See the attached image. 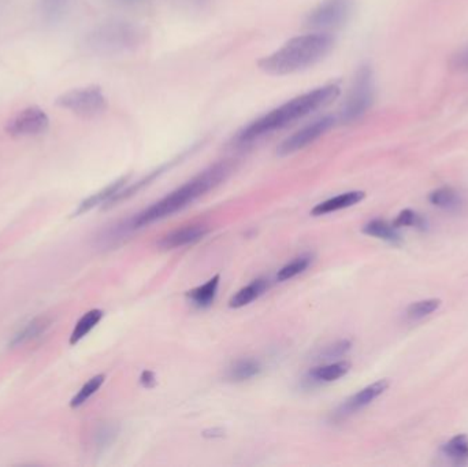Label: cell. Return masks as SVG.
Instances as JSON below:
<instances>
[{
    "mask_svg": "<svg viewBox=\"0 0 468 467\" xmlns=\"http://www.w3.org/2000/svg\"><path fill=\"white\" fill-rule=\"evenodd\" d=\"M269 288V281L266 279H258L250 285L240 289L234 297L230 299L229 306L232 308H242L251 305L262 297Z\"/></svg>",
    "mask_w": 468,
    "mask_h": 467,
    "instance_id": "17",
    "label": "cell"
},
{
    "mask_svg": "<svg viewBox=\"0 0 468 467\" xmlns=\"http://www.w3.org/2000/svg\"><path fill=\"white\" fill-rule=\"evenodd\" d=\"M349 369H351V363L346 362V361H340V362L330 363V365L312 369L308 376L312 381L332 382L345 376Z\"/></svg>",
    "mask_w": 468,
    "mask_h": 467,
    "instance_id": "19",
    "label": "cell"
},
{
    "mask_svg": "<svg viewBox=\"0 0 468 467\" xmlns=\"http://www.w3.org/2000/svg\"><path fill=\"white\" fill-rule=\"evenodd\" d=\"M443 302L441 299H425L419 302L412 303L407 308V316L412 321L426 318V316H432L435 311L441 307Z\"/></svg>",
    "mask_w": 468,
    "mask_h": 467,
    "instance_id": "24",
    "label": "cell"
},
{
    "mask_svg": "<svg viewBox=\"0 0 468 467\" xmlns=\"http://www.w3.org/2000/svg\"><path fill=\"white\" fill-rule=\"evenodd\" d=\"M50 117L39 105H31L23 112L17 113L7 123L6 132L12 136H37L49 129Z\"/></svg>",
    "mask_w": 468,
    "mask_h": 467,
    "instance_id": "9",
    "label": "cell"
},
{
    "mask_svg": "<svg viewBox=\"0 0 468 467\" xmlns=\"http://www.w3.org/2000/svg\"><path fill=\"white\" fill-rule=\"evenodd\" d=\"M351 347H353V343L349 342V340H340V342L335 343V344L329 345V347L321 351L318 358L321 359V361L341 358V356L345 355V353L351 350Z\"/></svg>",
    "mask_w": 468,
    "mask_h": 467,
    "instance_id": "28",
    "label": "cell"
},
{
    "mask_svg": "<svg viewBox=\"0 0 468 467\" xmlns=\"http://www.w3.org/2000/svg\"><path fill=\"white\" fill-rule=\"evenodd\" d=\"M335 123V117L326 115V117L319 118V120L308 124V125L304 126L300 131L296 132L292 136L284 140L281 142V146L277 150V154L280 157H287V155H292L295 152L300 151V150L306 149L309 144L317 142L319 137L324 136L327 131H330Z\"/></svg>",
    "mask_w": 468,
    "mask_h": 467,
    "instance_id": "8",
    "label": "cell"
},
{
    "mask_svg": "<svg viewBox=\"0 0 468 467\" xmlns=\"http://www.w3.org/2000/svg\"><path fill=\"white\" fill-rule=\"evenodd\" d=\"M203 435H205V437H221L224 432H222V429H210L206 430Z\"/></svg>",
    "mask_w": 468,
    "mask_h": 467,
    "instance_id": "32",
    "label": "cell"
},
{
    "mask_svg": "<svg viewBox=\"0 0 468 467\" xmlns=\"http://www.w3.org/2000/svg\"><path fill=\"white\" fill-rule=\"evenodd\" d=\"M335 47V38L325 32L290 39L281 49L267 55L259 68L271 76H287L312 68L324 60Z\"/></svg>",
    "mask_w": 468,
    "mask_h": 467,
    "instance_id": "3",
    "label": "cell"
},
{
    "mask_svg": "<svg viewBox=\"0 0 468 467\" xmlns=\"http://www.w3.org/2000/svg\"><path fill=\"white\" fill-rule=\"evenodd\" d=\"M452 68L456 69V70L468 71V47L462 50L459 54L454 55V60H452Z\"/></svg>",
    "mask_w": 468,
    "mask_h": 467,
    "instance_id": "30",
    "label": "cell"
},
{
    "mask_svg": "<svg viewBox=\"0 0 468 467\" xmlns=\"http://www.w3.org/2000/svg\"><path fill=\"white\" fill-rule=\"evenodd\" d=\"M393 225L396 228H418L425 231L427 228V221L420 215V214L415 213L411 208H406L399 214L398 218L393 221Z\"/></svg>",
    "mask_w": 468,
    "mask_h": 467,
    "instance_id": "26",
    "label": "cell"
},
{
    "mask_svg": "<svg viewBox=\"0 0 468 467\" xmlns=\"http://www.w3.org/2000/svg\"><path fill=\"white\" fill-rule=\"evenodd\" d=\"M57 105L74 114L94 117L107 109V99L99 87L89 86L65 92L58 97Z\"/></svg>",
    "mask_w": 468,
    "mask_h": 467,
    "instance_id": "6",
    "label": "cell"
},
{
    "mask_svg": "<svg viewBox=\"0 0 468 467\" xmlns=\"http://www.w3.org/2000/svg\"><path fill=\"white\" fill-rule=\"evenodd\" d=\"M140 384H142V387L147 388V389H150V388L155 387L156 377H155V374H153V371H142V376H140Z\"/></svg>",
    "mask_w": 468,
    "mask_h": 467,
    "instance_id": "31",
    "label": "cell"
},
{
    "mask_svg": "<svg viewBox=\"0 0 468 467\" xmlns=\"http://www.w3.org/2000/svg\"><path fill=\"white\" fill-rule=\"evenodd\" d=\"M428 200L436 207L444 208V210H454L462 203L459 194L451 187H443V188L436 189V191L430 194Z\"/></svg>",
    "mask_w": 468,
    "mask_h": 467,
    "instance_id": "22",
    "label": "cell"
},
{
    "mask_svg": "<svg viewBox=\"0 0 468 467\" xmlns=\"http://www.w3.org/2000/svg\"><path fill=\"white\" fill-rule=\"evenodd\" d=\"M103 314L105 313L99 308H94V310H89L88 313L84 314L71 332L70 344L74 345L81 342L102 321Z\"/></svg>",
    "mask_w": 468,
    "mask_h": 467,
    "instance_id": "20",
    "label": "cell"
},
{
    "mask_svg": "<svg viewBox=\"0 0 468 467\" xmlns=\"http://www.w3.org/2000/svg\"><path fill=\"white\" fill-rule=\"evenodd\" d=\"M227 174H229V165L226 162L210 166V168L203 170L202 173L189 179L184 186L179 187L176 191L161 199L160 202L153 203L152 206L145 208L142 213L133 215L131 220L108 231L103 239H118V237L124 236V234H129V232L137 231V229L144 228V226L151 225V224L156 223V221L170 217L177 211L182 210V208L189 206L190 203L207 194L211 189L216 188L218 184H221L226 179Z\"/></svg>",
    "mask_w": 468,
    "mask_h": 467,
    "instance_id": "1",
    "label": "cell"
},
{
    "mask_svg": "<svg viewBox=\"0 0 468 467\" xmlns=\"http://www.w3.org/2000/svg\"><path fill=\"white\" fill-rule=\"evenodd\" d=\"M118 2H121V4H125V5H136V4H140V2H142V0H118Z\"/></svg>",
    "mask_w": 468,
    "mask_h": 467,
    "instance_id": "33",
    "label": "cell"
},
{
    "mask_svg": "<svg viewBox=\"0 0 468 467\" xmlns=\"http://www.w3.org/2000/svg\"><path fill=\"white\" fill-rule=\"evenodd\" d=\"M41 5H43V14L46 20L49 23H57L66 12L68 0H41Z\"/></svg>",
    "mask_w": 468,
    "mask_h": 467,
    "instance_id": "27",
    "label": "cell"
},
{
    "mask_svg": "<svg viewBox=\"0 0 468 467\" xmlns=\"http://www.w3.org/2000/svg\"><path fill=\"white\" fill-rule=\"evenodd\" d=\"M261 371V363L255 361V359H242V361H237V362L229 369L227 377H229L232 381H247V380L258 376Z\"/></svg>",
    "mask_w": 468,
    "mask_h": 467,
    "instance_id": "21",
    "label": "cell"
},
{
    "mask_svg": "<svg viewBox=\"0 0 468 467\" xmlns=\"http://www.w3.org/2000/svg\"><path fill=\"white\" fill-rule=\"evenodd\" d=\"M338 96H340V87L337 84H327V86L319 87V88L312 89L306 94L298 95V96L288 100L287 103L280 105L277 109L271 110L263 117L258 118L250 125L245 126L237 134L236 142H239L240 146H245V144H250V142H255V140L261 139L266 134L287 128L290 124L303 120L311 113L324 109Z\"/></svg>",
    "mask_w": 468,
    "mask_h": 467,
    "instance_id": "2",
    "label": "cell"
},
{
    "mask_svg": "<svg viewBox=\"0 0 468 467\" xmlns=\"http://www.w3.org/2000/svg\"><path fill=\"white\" fill-rule=\"evenodd\" d=\"M103 382H105V376H103V374H97V376L92 377V379L87 381L86 384L81 387V389L77 392L76 397L71 399V407L78 408L86 405V403L94 397L95 393L100 389Z\"/></svg>",
    "mask_w": 468,
    "mask_h": 467,
    "instance_id": "23",
    "label": "cell"
},
{
    "mask_svg": "<svg viewBox=\"0 0 468 467\" xmlns=\"http://www.w3.org/2000/svg\"><path fill=\"white\" fill-rule=\"evenodd\" d=\"M366 197L363 191H351L345 194L338 195L332 199L325 200L319 203L316 207L312 208V215L319 217V215H326V214L335 213V211L344 210V208L353 207L358 205Z\"/></svg>",
    "mask_w": 468,
    "mask_h": 467,
    "instance_id": "12",
    "label": "cell"
},
{
    "mask_svg": "<svg viewBox=\"0 0 468 467\" xmlns=\"http://www.w3.org/2000/svg\"><path fill=\"white\" fill-rule=\"evenodd\" d=\"M353 12V0H324L309 13L307 23L322 31L341 28L348 23Z\"/></svg>",
    "mask_w": 468,
    "mask_h": 467,
    "instance_id": "7",
    "label": "cell"
},
{
    "mask_svg": "<svg viewBox=\"0 0 468 467\" xmlns=\"http://www.w3.org/2000/svg\"><path fill=\"white\" fill-rule=\"evenodd\" d=\"M142 41L139 26L128 21L110 20L92 28L84 39V46L91 54L115 57L134 51Z\"/></svg>",
    "mask_w": 468,
    "mask_h": 467,
    "instance_id": "4",
    "label": "cell"
},
{
    "mask_svg": "<svg viewBox=\"0 0 468 467\" xmlns=\"http://www.w3.org/2000/svg\"><path fill=\"white\" fill-rule=\"evenodd\" d=\"M363 234L375 239L383 240V242L390 243L393 245H400L403 243L400 232L393 224L385 220H372L363 226Z\"/></svg>",
    "mask_w": 468,
    "mask_h": 467,
    "instance_id": "16",
    "label": "cell"
},
{
    "mask_svg": "<svg viewBox=\"0 0 468 467\" xmlns=\"http://www.w3.org/2000/svg\"><path fill=\"white\" fill-rule=\"evenodd\" d=\"M116 427L113 425H103L97 429L96 435H95V444H96L97 450H105V448L110 447L111 443L115 440Z\"/></svg>",
    "mask_w": 468,
    "mask_h": 467,
    "instance_id": "29",
    "label": "cell"
},
{
    "mask_svg": "<svg viewBox=\"0 0 468 467\" xmlns=\"http://www.w3.org/2000/svg\"><path fill=\"white\" fill-rule=\"evenodd\" d=\"M126 181H128V177H123V179H116L114 183H111L110 186L103 188L102 191L96 192V194L91 195V197H87L86 200L80 203V206L77 207V210L74 211V217L77 215H81V214L88 213L92 208L97 207V206H106L114 197H115L121 189L125 187Z\"/></svg>",
    "mask_w": 468,
    "mask_h": 467,
    "instance_id": "13",
    "label": "cell"
},
{
    "mask_svg": "<svg viewBox=\"0 0 468 467\" xmlns=\"http://www.w3.org/2000/svg\"><path fill=\"white\" fill-rule=\"evenodd\" d=\"M219 279L221 276L216 274L213 279H208L206 284L200 285L197 288L190 289L187 294L188 300L197 308H208L216 300L218 294Z\"/></svg>",
    "mask_w": 468,
    "mask_h": 467,
    "instance_id": "15",
    "label": "cell"
},
{
    "mask_svg": "<svg viewBox=\"0 0 468 467\" xmlns=\"http://www.w3.org/2000/svg\"><path fill=\"white\" fill-rule=\"evenodd\" d=\"M208 229L205 225H189L185 228L177 229L171 234H166L160 242V245L165 250L184 247L192 244L197 240L203 239L207 234Z\"/></svg>",
    "mask_w": 468,
    "mask_h": 467,
    "instance_id": "11",
    "label": "cell"
},
{
    "mask_svg": "<svg viewBox=\"0 0 468 467\" xmlns=\"http://www.w3.org/2000/svg\"><path fill=\"white\" fill-rule=\"evenodd\" d=\"M441 453L454 466H468V436L467 435H456L448 443L443 445Z\"/></svg>",
    "mask_w": 468,
    "mask_h": 467,
    "instance_id": "18",
    "label": "cell"
},
{
    "mask_svg": "<svg viewBox=\"0 0 468 467\" xmlns=\"http://www.w3.org/2000/svg\"><path fill=\"white\" fill-rule=\"evenodd\" d=\"M374 71L372 66L362 65L356 71L353 88L341 109V120L348 124L363 117L374 103Z\"/></svg>",
    "mask_w": 468,
    "mask_h": 467,
    "instance_id": "5",
    "label": "cell"
},
{
    "mask_svg": "<svg viewBox=\"0 0 468 467\" xmlns=\"http://www.w3.org/2000/svg\"><path fill=\"white\" fill-rule=\"evenodd\" d=\"M388 388V380H380V381L363 388V389L359 390L358 393L349 398V399L341 406L340 410L337 411V416H351V414L367 407V406L372 405L375 399H378Z\"/></svg>",
    "mask_w": 468,
    "mask_h": 467,
    "instance_id": "10",
    "label": "cell"
},
{
    "mask_svg": "<svg viewBox=\"0 0 468 467\" xmlns=\"http://www.w3.org/2000/svg\"><path fill=\"white\" fill-rule=\"evenodd\" d=\"M52 325V319L47 316H36L28 322L21 331L13 336L10 345L12 347H18V345L26 344V343L33 342V340L39 339L43 336Z\"/></svg>",
    "mask_w": 468,
    "mask_h": 467,
    "instance_id": "14",
    "label": "cell"
},
{
    "mask_svg": "<svg viewBox=\"0 0 468 467\" xmlns=\"http://www.w3.org/2000/svg\"><path fill=\"white\" fill-rule=\"evenodd\" d=\"M311 262L312 257L308 254L296 258L292 262L285 265L281 270H279V273H277V281L284 282L288 281V279H293V277L298 276V274L303 273V271H306L307 269H308Z\"/></svg>",
    "mask_w": 468,
    "mask_h": 467,
    "instance_id": "25",
    "label": "cell"
}]
</instances>
